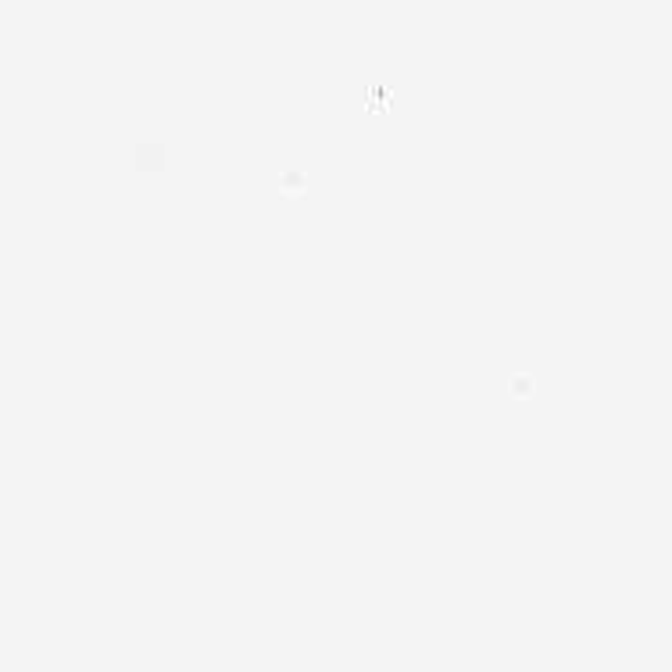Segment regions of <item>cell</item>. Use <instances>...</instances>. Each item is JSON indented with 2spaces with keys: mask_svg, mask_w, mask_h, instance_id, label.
Wrapping results in <instances>:
<instances>
[{
  "mask_svg": "<svg viewBox=\"0 0 672 672\" xmlns=\"http://www.w3.org/2000/svg\"><path fill=\"white\" fill-rule=\"evenodd\" d=\"M304 186H308V176L301 172V168H279L275 172V190L283 197H297Z\"/></svg>",
  "mask_w": 672,
  "mask_h": 672,
  "instance_id": "cell-1",
  "label": "cell"
},
{
  "mask_svg": "<svg viewBox=\"0 0 672 672\" xmlns=\"http://www.w3.org/2000/svg\"><path fill=\"white\" fill-rule=\"evenodd\" d=\"M161 157H164V147H161V143H154V140L133 143V161H136V168H161Z\"/></svg>",
  "mask_w": 672,
  "mask_h": 672,
  "instance_id": "cell-2",
  "label": "cell"
},
{
  "mask_svg": "<svg viewBox=\"0 0 672 672\" xmlns=\"http://www.w3.org/2000/svg\"><path fill=\"white\" fill-rule=\"evenodd\" d=\"M383 100H386V90H383V86H372V90H368V104H372V107H379Z\"/></svg>",
  "mask_w": 672,
  "mask_h": 672,
  "instance_id": "cell-4",
  "label": "cell"
},
{
  "mask_svg": "<svg viewBox=\"0 0 672 672\" xmlns=\"http://www.w3.org/2000/svg\"><path fill=\"white\" fill-rule=\"evenodd\" d=\"M508 390H512L515 397H526L529 390H533V376H526V372H512V376H508Z\"/></svg>",
  "mask_w": 672,
  "mask_h": 672,
  "instance_id": "cell-3",
  "label": "cell"
}]
</instances>
